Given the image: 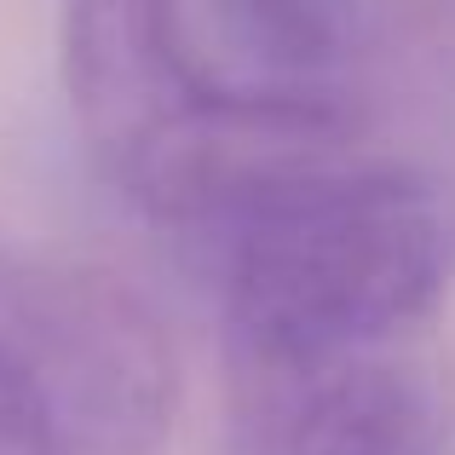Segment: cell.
<instances>
[{"label": "cell", "mask_w": 455, "mask_h": 455, "mask_svg": "<svg viewBox=\"0 0 455 455\" xmlns=\"http://www.w3.org/2000/svg\"><path fill=\"white\" fill-rule=\"evenodd\" d=\"M231 357H323L427 334L455 283V185L357 145L243 196L202 231Z\"/></svg>", "instance_id": "cell-1"}, {"label": "cell", "mask_w": 455, "mask_h": 455, "mask_svg": "<svg viewBox=\"0 0 455 455\" xmlns=\"http://www.w3.org/2000/svg\"><path fill=\"white\" fill-rule=\"evenodd\" d=\"M173 352L127 283L0 231V455H156Z\"/></svg>", "instance_id": "cell-2"}, {"label": "cell", "mask_w": 455, "mask_h": 455, "mask_svg": "<svg viewBox=\"0 0 455 455\" xmlns=\"http://www.w3.org/2000/svg\"><path fill=\"white\" fill-rule=\"evenodd\" d=\"M450 410L433 329L323 357H231V455H438Z\"/></svg>", "instance_id": "cell-3"}, {"label": "cell", "mask_w": 455, "mask_h": 455, "mask_svg": "<svg viewBox=\"0 0 455 455\" xmlns=\"http://www.w3.org/2000/svg\"><path fill=\"white\" fill-rule=\"evenodd\" d=\"M415 41L427 52H438L444 64H455V0H427L421 23H415Z\"/></svg>", "instance_id": "cell-4"}]
</instances>
